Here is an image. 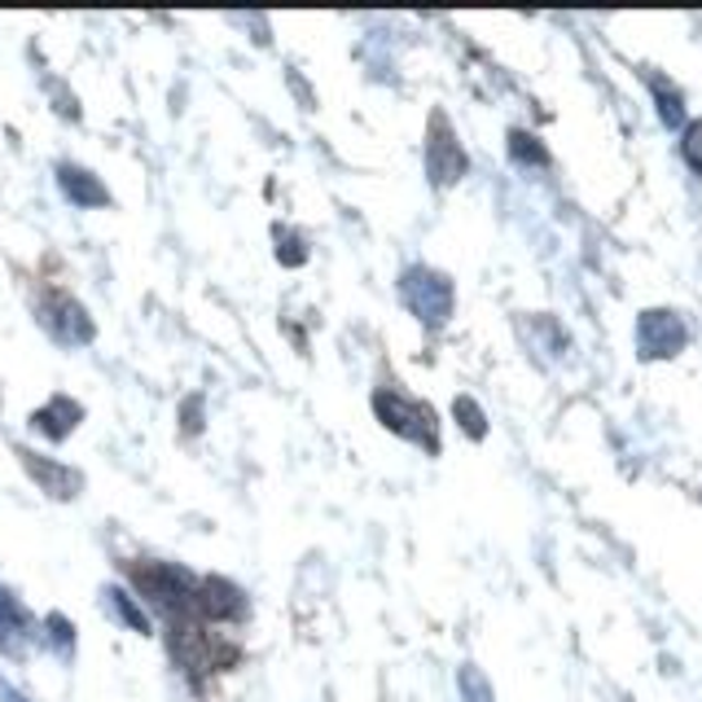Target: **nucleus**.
Returning <instances> with one entry per match:
<instances>
[{
	"mask_svg": "<svg viewBox=\"0 0 702 702\" xmlns=\"http://www.w3.org/2000/svg\"><path fill=\"white\" fill-rule=\"evenodd\" d=\"M373 413H378L382 426L395 431L400 440L422 444L426 453H440V417H435V409H431L426 400H413V395L386 386V391L373 395Z\"/></svg>",
	"mask_w": 702,
	"mask_h": 702,
	"instance_id": "f257e3e1",
	"label": "nucleus"
},
{
	"mask_svg": "<svg viewBox=\"0 0 702 702\" xmlns=\"http://www.w3.org/2000/svg\"><path fill=\"white\" fill-rule=\"evenodd\" d=\"M400 295L426 326H444L453 317V281L435 268H409L400 281Z\"/></svg>",
	"mask_w": 702,
	"mask_h": 702,
	"instance_id": "f03ea898",
	"label": "nucleus"
},
{
	"mask_svg": "<svg viewBox=\"0 0 702 702\" xmlns=\"http://www.w3.org/2000/svg\"><path fill=\"white\" fill-rule=\"evenodd\" d=\"M426 172L431 180L444 189V185H457L466 176V149L457 145V132L448 127V118L431 115V136H426Z\"/></svg>",
	"mask_w": 702,
	"mask_h": 702,
	"instance_id": "7ed1b4c3",
	"label": "nucleus"
},
{
	"mask_svg": "<svg viewBox=\"0 0 702 702\" xmlns=\"http://www.w3.org/2000/svg\"><path fill=\"white\" fill-rule=\"evenodd\" d=\"M685 339H690L685 321H681L677 312H668V308H650V312H641V321H637V348H641L646 360L677 355V351L685 348Z\"/></svg>",
	"mask_w": 702,
	"mask_h": 702,
	"instance_id": "20e7f679",
	"label": "nucleus"
},
{
	"mask_svg": "<svg viewBox=\"0 0 702 702\" xmlns=\"http://www.w3.org/2000/svg\"><path fill=\"white\" fill-rule=\"evenodd\" d=\"M198 610L207 615V619H241L246 615V597H241V588H234L229 580H203L198 585Z\"/></svg>",
	"mask_w": 702,
	"mask_h": 702,
	"instance_id": "39448f33",
	"label": "nucleus"
},
{
	"mask_svg": "<svg viewBox=\"0 0 702 702\" xmlns=\"http://www.w3.org/2000/svg\"><path fill=\"white\" fill-rule=\"evenodd\" d=\"M22 462H27V469H31L53 496H75V487H80V474H75V469L49 466V462H40L35 453H22Z\"/></svg>",
	"mask_w": 702,
	"mask_h": 702,
	"instance_id": "423d86ee",
	"label": "nucleus"
},
{
	"mask_svg": "<svg viewBox=\"0 0 702 702\" xmlns=\"http://www.w3.org/2000/svg\"><path fill=\"white\" fill-rule=\"evenodd\" d=\"M650 89H654V102H659V118H663L668 127H677V123L685 118V102H681V93H677L668 80H659V75H650Z\"/></svg>",
	"mask_w": 702,
	"mask_h": 702,
	"instance_id": "0eeeda50",
	"label": "nucleus"
},
{
	"mask_svg": "<svg viewBox=\"0 0 702 702\" xmlns=\"http://www.w3.org/2000/svg\"><path fill=\"white\" fill-rule=\"evenodd\" d=\"M509 154H514L518 163H536V167H545V163H549V149H545L531 132H523V127H514V132H509Z\"/></svg>",
	"mask_w": 702,
	"mask_h": 702,
	"instance_id": "6e6552de",
	"label": "nucleus"
},
{
	"mask_svg": "<svg viewBox=\"0 0 702 702\" xmlns=\"http://www.w3.org/2000/svg\"><path fill=\"white\" fill-rule=\"evenodd\" d=\"M62 185L71 189V198L80 203H106V189L89 180V172H75V167H62Z\"/></svg>",
	"mask_w": 702,
	"mask_h": 702,
	"instance_id": "1a4fd4ad",
	"label": "nucleus"
},
{
	"mask_svg": "<svg viewBox=\"0 0 702 702\" xmlns=\"http://www.w3.org/2000/svg\"><path fill=\"white\" fill-rule=\"evenodd\" d=\"M453 413H457V422H462V431H466L469 440H483L487 435V422H483V409L469 400V395H457V404H453Z\"/></svg>",
	"mask_w": 702,
	"mask_h": 702,
	"instance_id": "9d476101",
	"label": "nucleus"
},
{
	"mask_svg": "<svg viewBox=\"0 0 702 702\" xmlns=\"http://www.w3.org/2000/svg\"><path fill=\"white\" fill-rule=\"evenodd\" d=\"M462 699H466V702H496L492 685H487V677H483L474 663H466V668H462Z\"/></svg>",
	"mask_w": 702,
	"mask_h": 702,
	"instance_id": "9b49d317",
	"label": "nucleus"
},
{
	"mask_svg": "<svg viewBox=\"0 0 702 702\" xmlns=\"http://www.w3.org/2000/svg\"><path fill=\"white\" fill-rule=\"evenodd\" d=\"M106 597H111V606L118 610V619H123V623H132L136 632H149V619H145V615H141V610H136V606H132V601H127L118 588H111Z\"/></svg>",
	"mask_w": 702,
	"mask_h": 702,
	"instance_id": "f8f14e48",
	"label": "nucleus"
},
{
	"mask_svg": "<svg viewBox=\"0 0 702 702\" xmlns=\"http://www.w3.org/2000/svg\"><path fill=\"white\" fill-rule=\"evenodd\" d=\"M681 154H685V163L694 167L702 176V118H694L690 127H685V141H681Z\"/></svg>",
	"mask_w": 702,
	"mask_h": 702,
	"instance_id": "ddd939ff",
	"label": "nucleus"
},
{
	"mask_svg": "<svg viewBox=\"0 0 702 702\" xmlns=\"http://www.w3.org/2000/svg\"><path fill=\"white\" fill-rule=\"evenodd\" d=\"M0 623H27V610L18 606V601H9V592H0Z\"/></svg>",
	"mask_w": 702,
	"mask_h": 702,
	"instance_id": "4468645a",
	"label": "nucleus"
},
{
	"mask_svg": "<svg viewBox=\"0 0 702 702\" xmlns=\"http://www.w3.org/2000/svg\"><path fill=\"white\" fill-rule=\"evenodd\" d=\"M4 702H27V699H18V694H4Z\"/></svg>",
	"mask_w": 702,
	"mask_h": 702,
	"instance_id": "2eb2a0df",
	"label": "nucleus"
}]
</instances>
